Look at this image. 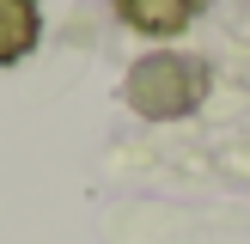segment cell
<instances>
[{
	"instance_id": "1",
	"label": "cell",
	"mask_w": 250,
	"mask_h": 244,
	"mask_svg": "<svg viewBox=\"0 0 250 244\" xmlns=\"http://www.w3.org/2000/svg\"><path fill=\"white\" fill-rule=\"evenodd\" d=\"M208 98V67L195 55H146L141 67L128 73V104L141 116L165 122V116H183Z\"/></svg>"
},
{
	"instance_id": "2",
	"label": "cell",
	"mask_w": 250,
	"mask_h": 244,
	"mask_svg": "<svg viewBox=\"0 0 250 244\" xmlns=\"http://www.w3.org/2000/svg\"><path fill=\"white\" fill-rule=\"evenodd\" d=\"M37 31H43L37 0H0V67H12V61L31 55V49H37Z\"/></svg>"
},
{
	"instance_id": "3",
	"label": "cell",
	"mask_w": 250,
	"mask_h": 244,
	"mask_svg": "<svg viewBox=\"0 0 250 244\" xmlns=\"http://www.w3.org/2000/svg\"><path fill=\"white\" fill-rule=\"evenodd\" d=\"M195 6H202V0H116V12L134 24V31H146V37L183 31V24L195 19Z\"/></svg>"
}]
</instances>
